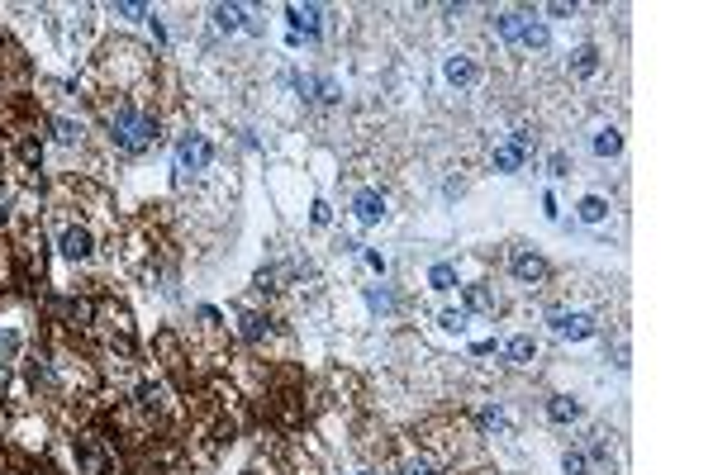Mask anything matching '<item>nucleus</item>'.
Here are the masks:
<instances>
[{
  "label": "nucleus",
  "mask_w": 713,
  "mask_h": 475,
  "mask_svg": "<svg viewBox=\"0 0 713 475\" xmlns=\"http://www.w3.org/2000/svg\"><path fill=\"white\" fill-rule=\"evenodd\" d=\"M494 29L504 33V38H519V29H523V15H514V10H504V15H494Z\"/></svg>",
  "instance_id": "nucleus-17"
},
{
  "label": "nucleus",
  "mask_w": 713,
  "mask_h": 475,
  "mask_svg": "<svg viewBox=\"0 0 713 475\" xmlns=\"http://www.w3.org/2000/svg\"><path fill=\"white\" fill-rule=\"evenodd\" d=\"M443 72H447V81H452V86H471V81H475V67L466 62V57H447Z\"/></svg>",
  "instance_id": "nucleus-11"
},
{
  "label": "nucleus",
  "mask_w": 713,
  "mask_h": 475,
  "mask_svg": "<svg viewBox=\"0 0 713 475\" xmlns=\"http://www.w3.org/2000/svg\"><path fill=\"white\" fill-rule=\"evenodd\" d=\"M519 162H523V152L514 142H509V147H494V167H499V172H519Z\"/></svg>",
  "instance_id": "nucleus-16"
},
{
  "label": "nucleus",
  "mask_w": 713,
  "mask_h": 475,
  "mask_svg": "<svg viewBox=\"0 0 713 475\" xmlns=\"http://www.w3.org/2000/svg\"><path fill=\"white\" fill-rule=\"evenodd\" d=\"M62 257H72V262H81V257H91V233L81 228V223H72L62 233Z\"/></svg>",
  "instance_id": "nucleus-5"
},
{
  "label": "nucleus",
  "mask_w": 713,
  "mask_h": 475,
  "mask_svg": "<svg viewBox=\"0 0 713 475\" xmlns=\"http://www.w3.org/2000/svg\"><path fill=\"white\" fill-rule=\"evenodd\" d=\"M519 38H523V43H528V48H547V29H542V24H528V19H523Z\"/></svg>",
  "instance_id": "nucleus-20"
},
{
  "label": "nucleus",
  "mask_w": 713,
  "mask_h": 475,
  "mask_svg": "<svg viewBox=\"0 0 713 475\" xmlns=\"http://www.w3.org/2000/svg\"><path fill=\"white\" fill-rule=\"evenodd\" d=\"M461 323H466V314H461V309H447V314H443V328H461Z\"/></svg>",
  "instance_id": "nucleus-23"
},
{
  "label": "nucleus",
  "mask_w": 713,
  "mask_h": 475,
  "mask_svg": "<svg viewBox=\"0 0 713 475\" xmlns=\"http://www.w3.org/2000/svg\"><path fill=\"white\" fill-rule=\"evenodd\" d=\"M547 418H552V423H575V418H580V404L570 395H552L547 399Z\"/></svg>",
  "instance_id": "nucleus-7"
},
{
  "label": "nucleus",
  "mask_w": 713,
  "mask_h": 475,
  "mask_svg": "<svg viewBox=\"0 0 713 475\" xmlns=\"http://www.w3.org/2000/svg\"><path fill=\"white\" fill-rule=\"evenodd\" d=\"M285 15H290V24H295V29L319 33V5H290Z\"/></svg>",
  "instance_id": "nucleus-10"
},
{
  "label": "nucleus",
  "mask_w": 713,
  "mask_h": 475,
  "mask_svg": "<svg viewBox=\"0 0 713 475\" xmlns=\"http://www.w3.org/2000/svg\"><path fill=\"white\" fill-rule=\"evenodd\" d=\"M466 309H471V314H494L490 285H466Z\"/></svg>",
  "instance_id": "nucleus-9"
},
{
  "label": "nucleus",
  "mask_w": 713,
  "mask_h": 475,
  "mask_svg": "<svg viewBox=\"0 0 713 475\" xmlns=\"http://www.w3.org/2000/svg\"><path fill=\"white\" fill-rule=\"evenodd\" d=\"M214 19H219V29H238V24H243V5H219Z\"/></svg>",
  "instance_id": "nucleus-19"
},
{
  "label": "nucleus",
  "mask_w": 713,
  "mask_h": 475,
  "mask_svg": "<svg viewBox=\"0 0 713 475\" xmlns=\"http://www.w3.org/2000/svg\"><path fill=\"white\" fill-rule=\"evenodd\" d=\"M509 362H514V366H528V362H533V357H538V342H533V337H528V332H519V337H509Z\"/></svg>",
  "instance_id": "nucleus-8"
},
{
  "label": "nucleus",
  "mask_w": 713,
  "mask_h": 475,
  "mask_svg": "<svg viewBox=\"0 0 713 475\" xmlns=\"http://www.w3.org/2000/svg\"><path fill=\"white\" fill-rule=\"evenodd\" d=\"M404 475H433V466H424V461H409V466H404Z\"/></svg>",
  "instance_id": "nucleus-24"
},
{
  "label": "nucleus",
  "mask_w": 713,
  "mask_h": 475,
  "mask_svg": "<svg viewBox=\"0 0 713 475\" xmlns=\"http://www.w3.org/2000/svg\"><path fill=\"white\" fill-rule=\"evenodd\" d=\"M595 152H599V157H618V152H623L618 128H599V133H595Z\"/></svg>",
  "instance_id": "nucleus-12"
},
{
  "label": "nucleus",
  "mask_w": 713,
  "mask_h": 475,
  "mask_svg": "<svg viewBox=\"0 0 713 475\" xmlns=\"http://www.w3.org/2000/svg\"><path fill=\"white\" fill-rule=\"evenodd\" d=\"M110 128H114V142H119L124 152H148V147L157 142V119H153V114H133L128 105H119V110L110 114Z\"/></svg>",
  "instance_id": "nucleus-1"
},
{
  "label": "nucleus",
  "mask_w": 713,
  "mask_h": 475,
  "mask_svg": "<svg viewBox=\"0 0 713 475\" xmlns=\"http://www.w3.org/2000/svg\"><path fill=\"white\" fill-rule=\"evenodd\" d=\"M428 281H433V290H452V285H457V267H447V262H438V267L428 271Z\"/></svg>",
  "instance_id": "nucleus-14"
},
{
  "label": "nucleus",
  "mask_w": 713,
  "mask_h": 475,
  "mask_svg": "<svg viewBox=\"0 0 713 475\" xmlns=\"http://www.w3.org/2000/svg\"><path fill=\"white\" fill-rule=\"evenodd\" d=\"M552 332H556V337L580 342V337H590V332H595V318H590V314H552Z\"/></svg>",
  "instance_id": "nucleus-3"
},
{
  "label": "nucleus",
  "mask_w": 713,
  "mask_h": 475,
  "mask_svg": "<svg viewBox=\"0 0 713 475\" xmlns=\"http://www.w3.org/2000/svg\"><path fill=\"white\" fill-rule=\"evenodd\" d=\"M77 133H81L77 124H67V119H57V138H62V142H77Z\"/></svg>",
  "instance_id": "nucleus-22"
},
{
  "label": "nucleus",
  "mask_w": 713,
  "mask_h": 475,
  "mask_svg": "<svg viewBox=\"0 0 713 475\" xmlns=\"http://www.w3.org/2000/svg\"><path fill=\"white\" fill-rule=\"evenodd\" d=\"M604 214H609V205H604L599 195H585V200H580V219L585 223H599Z\"/></svg>",
  "instance_id": "nucleus-15"
},
{
  "label": "nucleus",
  "mask_w": 713,
  "mask_h": 475,
  "mask_svg": "<svg viewBox=\"0 0 713 475\" xmlns=\"http://www.w3.org/2000/svg\"><path fill=\"white\" fill-rule=\"evenodd\" d=\"M352 209H357V219H362V223H380V214H385V200H380L376 190H362V195L352 200Z\"/></svg>",
  "instance_id": "nucleus-6"
},
{
  "label": "nucleus",
  "mask_w": 713,
  "mask_h": 475,
  "mask_svg": "<svg viewBox=\"0 0 713 475\" xmlns=\"http://www.w3.org/2000/svg\"><path fill=\"white\" fill-rule=\"evenodd\" d=\"M509 271H514V276H519L523 285H538V281H547V262H542L538 252H514Z\"/></svg>",
  "instance_id": "nucleus-4"
},
{
  "label": "nucleus",
  "mask_w": 713,
  "mask_h": 475,
  "mask_svg": "<svg viewBox=\"0 0 713 475\" xmlns=\"http://www.w3.org/2000/svg\"><path fill=\"white\" fill-rule=\"evenodd\" d=\"M561 466H566V475H590V457H585V452H566Z\"/></svg>",
  "instance_id": "nucleus-21"
},
{
  "label": "nucleus",
  "mask_w": 713,
  "mask_h": 475,
  "mask_svg": "<svg viewBox=\"0 0 713 475\" xmlns=\"http://www.w3.org/2000/svg\"><path fill=\"white\" fill-rule=\"evenodd\" d=\"M209 152H214V147H209L205 133H186V138H181V147H176V167H181V172H205V167H209Z\"/></svg>",
  "instance_id": "nucleus-2"
},
{
  "label": "nucleus",
  "mask_w": 713,
  "mask_h": 475,
  "mask_svg": "<svg viewBox=\"0 0 713 475\" xmlns=\"http://www.w3.org/2000/svg\"><path fill=\"white\" fill-rule=\"evenodd\" d=\"M243 337H248V342H262V337H267V318L243 314Z\"/></svg>",
  "instance_id": "nucleus-18"
},
{
  "label": "nucleus",
  "mask_w": 713,
  "mask_h": 475,
  "mask_svg": "<svg viewBox=\"0 0 713 475\" xmlns=\"http://www.w3.org/2000/svg\"><path fill=\"white\" fill-rule=\"evenodd\" d=\"M570 67H575V72H580V77H590V72H595V67H599V48H575V52H570Z\"/></svg>",
  "instance_id": "nucleus-13"
}]
</instances>
